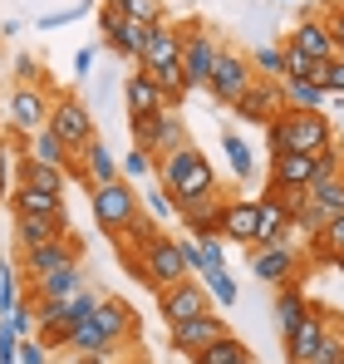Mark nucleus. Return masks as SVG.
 <instances>
[{
	"label": "nucleus",
	"instance_id": "obj_2",
	"mask_svg": "<svg viewBox=\"0 0 344 364\" xmlns=\"http://www.w3.org/2000/svg\"><path fill=\"white\" fill-rule=\"evenodd\" d=\"M266 143H271V158L276 153H315L330 143V119H325V109H281L266 123Z\"/></svg>",
	"mask_w": 344,
	"mask_h": 364
},
{
	"label": "nucleus",
	"instance_id": "obj_36",
	"mask_svg": "<svg viewBox=\"0 0 344 364\" xmlns=\"http://www.w3.org/2000/svg\"><path fill=\"white\" fill-rule=\"evenodd\" d=\"M315 64H325V60H310L300 45H281V79H310L315 74Z\"/></svg>",
	"mask_w": 344,
	"mask_h": 364
},
{
	"label": "nucleus",
	"instance_id": "obj_13",
	"mask_svg": "<svg viewBox=\"0 0 344 364\" xmlns=\"http://www.w3.org/2000/svg\"><path fill=\"white\" fill-rule=\"evenodd\" d=\"M251 271H256V281H266V286H286V281H300V276H295V271H300V256H295L290 242L251 246Z\"/></svg>",
	"mask_w": 344,
	"mask_h": 364
},
{
	"label": "nucleus",
	"instance_id": "obj_11",
	"mask_svg": "<svg viewBox=\"0 0 344 364\" xmlns=\"http://www.w3.org/2000/svg\"><path fill=\"white\" fill-rule=\"evenodd\" d=\"M251 84V60L246 55H236V50H217V64H212V79H207V89H212V99L217 104H236L241 99V89Z\"/></svg>",
	"mask_w": 344,
	"mask_h": 364
},
{
	"label": "nucleus",
	"instance_id": "obj_41",
	"mask_svg": "<svg viewBox=\"0 0 344 364\" xmlns=\"http://www.w3.org/2000/svg\"><path fill=\"white\" fill-rule=\"evenodd\" d=\"M207 286H212V296H217L222 305H236V281H231L227 271H212V276H207Z\"/></svg>",
	"mask_w": 344,
	"mask_h": 364
},
{
	"label": "nucleus",
	"instance_id": "obj_55",
	"mask_svg": "<svg viewBox=\"0 0 344 364\" xmlns=\"http://www.w3.org/2000/svg\"><path fill=\"white\" fill-rule=\"evenodd\" d=\"M310 5H320V0H310Z\"/></svg>",
	"mask_w": 344,
	"mask_h": 364
},
{
	"label": "nucleus",
	"instance_id": "obj_35",
	"mask_svg": "<svg viewBox=\"0 0 344 364\" xmlns=\"http://www.w3.org/2000/svg\"><path fill=\"white\" fill-rule=\"evenodd\" d=\"M222 153H227L231 173H236L241 182L256 173V158H251V148H246V138H241V133H222Z\"/></svg>",
	"mask_w": 344,
	"mask_h": 364
},
{
	"label": "nucleus",
	"instance_id": "obj_50",
	"mask_svg": "<svg viewBox=\"0 0 344 364\" xmlns=\"http://www.w3.org/2000/svg\"><path fill=\"white\" fill-rule=\"evenodd\" d=\"M10 168H15V143H0V182L10 178Z\"/></svg>",
	"mask_w": 344,
	"mask_h": 364
},
{
	"label": "nucleus",
	"instance_id": "obj_21",
	"mask_svg": "<svg viewBox=\"0 0 344 364\" xmlns=\"http://www.w3.org/2000/svg\"><path fill=\"white\" fill-rule=\"evenodd\" d=\"M64 222L69 217H40V212H15V227H20V246H45L64 237Z\"/></svg>",
	"mask_w": 344,
	"mask_h": 364
},
{
	"label": "nucleus",
	"instance_id": "obj_54",
	"mask_svg": "<svg viewBox=\"0 0 344 364\" xmlns=\"http://www.w3.org/2000/svg\"><path fill=\"white\" fill-rule=\"evenodd\" d=\"M335 266H340V276H344V256H340V261H335Z\"/></svg>",
	"mask_w": 344,
	"mask_h": 364
},
{
	"label": "nucleus",
	"instance_id": "obj_14",
	"mask_svg": "<svg viewBox=\"0 0 344 364\" xmlns=\"http://www.w3.org/2000/svg\"><path fill=\"white\" fill-rule=\"evenodd\" d=\"M222 335H231V330H227V320L207 310V315H192V320L172 325V350L192 360L197 350H207V345H212V340H222Z\"/></svg>",
	"mask_w": 344,
	"mask_h": 364
},
{
	"label": "nucleus",
	"instance_id": "obj_46",
	"mask_svg": "<svg viewBox=\"0 0 344 364\" xmlns=\"http://www.w3.org/2000/svg\"><path fill=\"white\" fill-rule=\"evenodd\" d=\"M256 69L271 74V79H281V50H256Z\"/></svg>",
	"mask_w": 344,
	"mask_h": 364
},
{
	"label": "nucleus",
	"instance_id": "obj_42",
	"mask_svg": "<svg viewBox=\"0 0 344 364\" xmlns=\"http://www.w3.org/2000/svg\"><path fill=\"white\" fill-rule=\"evenodd\" d=\"M10 330H15L20 340H30V330H35V310H30V301H25V305H15V310H10Z\"/></svg>",
	"mask_w": 344,
	"mask_h": 364
},
{
	"label": "nucleus",
	"instance_id": "obj_9",
	"mask_svg": "<svg viewBox=\"0 0 344 364\" xmlns=\"http://www.w3.org/2000/svg\"><path fill=\"white\" fill-rule=\"evenodd\" d=\"M231 109H236V119H246V123H271L286 109V89H281V79H251Z\"/></svg>",
	"mask_w": 344,
	"mask_h": 364
},
{
	"label": "nucleus",
	"instance_id": "obj_8",
	"mask_svg": "<svg viewBox=\"0 0 344 364\" xmlns=\"http://www.w3.org/2000/svg\"><path fill=\"white\" fill-rule=\"evenodd\" d=\"M182 143V119H172V109H158V114H133V148L143 153H168Z\"/></svg>",
	"mask_w": 344,
	"mask_h": 364
},
{
	"label": "nucleus",
	"instance_id": "obj_30",
	"mask_svg": "<svg viewBox=\"0 0 344 364\" xmlns=\"http://www.w3.org/2000/svg\"><path fill=\"white\" fill-rule=\"evenodd\" d=\"M305 197L315 202V207H325L330 217H340L344 212V173H330V178H315L305 187Z\"/></svg>",
	"mask_w": 344,
	"mask_h": 364
},
{
	"label": "nucleus",
	"instance_id": "obj_10",
	"mask_svg": "<svg viewBox=\"0 0 344 364\" xmlns=\"http://www.w3.org/2000/svg\"><path fill=\"white\" fill-rule=\"evenodd\" d=\"M45 128L55 133L69 153H79V148H89V143H94V119H89V109H84V104H74V99L50 104V123H45Z\"/></svg>",
	"mask_w": 344,
	"mask_h": 364
},
{
	"label": "nucleus",
	"instance_id": "obj_27",
	"mask_svg": "<svg viewBox=\"0 0 344 364\" xmlns=\"http://www.w3.org/2000/svg\"><path fill=\"white\" fill-rule=\"evenodd\" d=\"M25 158H30V163H55V168H69V163H74V153L59 143L50 128H35V133H30V153H25Z\"/></svg>",
	"mask_w": 344,
	"mask_h": 364
},
{
	"label": "nucleus",
	"instance_id": "obj_12",
	"mask_svg": "<svg viewBox=\"0 0 344 364\" xmlns=\"http://www.w3.org/2000/svg\"><path fill=\"white\" fill-rule=\"evenodd\" d=\"M335 330V320H330V310H305V320L295 325L286 335V355L290 364H310L315 360V350L325 345V335Z\"/></svg>",
	"mask_w": 344,
	"mask_h": 364
},
{
	"label": "nucleus",
	"instance_id": "obj_49",
	"mask_svg": "<svg viewBox=\"0 0 344 364\" xmlns=\"http://www.w3.org/2000/svg\"><path fill=\"white\" fill-rule=\"evenodd\" d=\"M64 340H69V335H64L59 325H45V330H40V345H45V350H55V345H64Z\"/></svg>",
	"mask_w": 344,
	"mask_h": 364
},
{
	"label": "nucleus",
	"instance_id": "obj_19",
	"mask_svg": "<svg viewBox=\"0 0 344 364\" xmlns=\"http://www.w3.org/2000/svg\"><path fill=\"white\" fill-rule=\"evenodd\" d=\"M177 217H182L187 232H217V222H222V197H217V192L187 197V202H177Z\"/></svg>",
	"mask_w": 344,
	"mask_h": 364
},
{
	"label": "nucleus",
	"instance_id": "obj_16",
	"mask_svg": "<svg viewBox=\"0 0 344 364\" xmlns=\"http://www.w3.org/2000/svg\"><path fill=\"white\" fill-rule=\"evenodd\" d=\"M217 232H222L227 242H241V246L256 242V197H231V202H222Z\"/></svg>",
	"mask_w": 344,
	"mask_h": 364
},
{
	"label": "nucleus",
	"instance_id": "obj_48",
	"mask_svg": "<svg viewBox=\"0 0 344 364\" xmlns=\"http://www.w3.org/2000/svg\"><path fill=\"white\" fill-rule=\"evenodd\" d=\"M148 207H153V217H172V212H177V207H172V197L163 192V187H158V192L148 197Z\"/></svg>",
	"mask_w": 344,
	"mask_h": 364
},
{
	"label": "nucleus",
	"instance_id": "obj_51",
	"mask_svg": "<svg viewBox=\"0 0 344 364\" xmlns=\"http://www.w3.org/2000/svg\"><path fill=\"white\" fill-rule=\"evenodd\" d=\"M15 345H20V335L10 325H0V355H15Z\"/></svg>",
	"mask_w": 344,
	"mask_h": 364
},
{
	"label": "nucleus",
	"instance_id": "obj_32",
	"mask_svg": "<svg viewBox=\"0 0 344 364\" xmlns=\"http://www.w3.org/2000/svg\"><path fill=\"white\" fill-rule=\"evenodd\" d=\"M246 360H251V350H246L236 335H222V340H212L207 350L192 355V364H246Z\"/></svg>",
	"mask_w": 344,
	"mask_h": 364
},
{
	"label": "nucleus",
	"instance_id": "obj_37",
	"mask_svg": "<svg viewBox=\"0 0 344 364\" xmlns=\"http://www.w3.org/2000/svg\"><path fill=\"white\" fill-rule=\"evenodd\" d=\"M281 89H286V109H320L325 104V94L310 79H281Z\"/></svg>",
	"mask_w": 344,
	"mask_h": 364
},
{
	"label": "nucleus",
	"instance_id": "obj_44",
	"mask_svg": "<svg viewBox=\"0 0 344 364\" xmlns=\"http://www.w3.org/2000/svg\"><path fill=\"white\" fill-rule=\"evenodd\" d=\"M123 173H128V178H143V173H153V153H143V148H133V153L123 158Z\"/></svg>",
	"mask_w": 344,
	"mask_h": 364
},
{
	"label": "nucleus",
	"instance_id": "obj_31",
	"mask_svg": "<svg viewBox=\"0 0 344 364\" xmlns=\"http://www.w3.org/2000/svg\"><path fill=\"white\" fill-rule=\"evenodd\" d=\"M305 291H300V281H286L281 286V301H276V320H281V335H290L300 320H305Z\"/></svg>",
	"mask_w": 344,
	"mask_h": 364
},
{
	"label": "nucleus",
	"instance_id": "obj_5",
	"mask_svg": "<svg viewBox=\"0 0 344 364\" xmlns=\"http://www.w3.org/2000/svg\"><path fill=\"white\" fill-rule=\"evenodd\" d=\"M217 35L207 25H187L182 30V74H187V89H207L212 79V64H217Z\"/></svg>",
	"mask_w": 344,
	"mask_h": 364
},
{
	"label": "nucleus",
	"instance_id": "obj_6",
	"mask_svg": "<svg viewBox=\"0 0 344 364\" xmlns=\"http://www.w3.org/2000/svg\"><path fill=\"white\" fill-rule=\"evenodd\" d=\"M133 217H138V197H133V187L123 178L94 187V222H99L104 232H123Z\"/></svg>",
	"mask_w": 344,
	"mask_h": 364
},
{
	"label": "nucleus",
	"instance_id": "obj_53",
	"mask_svg": "<svg viewBox=\"0 0 344 364\" xmlns=\"http://www.w3.org/2000/svg\"><path fill=\"white\" fill-rule=\"evenodd\" d=\"M79 364H109V350H99V355H79Z\"/></svg>",
	"mask_w": 344,
	"mask_h": 364
},
{
	"label": "nucleus",
	"instance_id": "obj_24",
	"mask_svg": "<svg viewBox=\"0 0 344 364\" xmlns=\"http://www.w3.org/2000/svg\"><path fill=\"white\" fill-rule=\"evenodd\" d=\"M10 207L15 212H40V217H69L64 212V197L59 192H40V187H15V197H10Z\"/></svg>",
	"mask_w": 344,
	"mask_h": 364
},
{
	"label": "nucleus",
	"instance_id": "obj_47",
	"mask_svg": "<svg viewBox=\"0 0 344 364\" xmlns=\"http://www.w3.org/2000/svg\"><path fill=\"white\" fill-rule=\"evenodd\" d=\"M15 364H45V345H35V340L15 345Z\"/></svg>",
	"mask_w": 344,
	"mask_h": 364
},
{
	"label": "nucleus",
	"instance_id": "obj_1",
	"mask_svg": "<svg viewBox=\"0 0 344 364\" xmlns=\"http://www.w3.org/2000/svg\"><path fill=\"white\" fill-rule=\"evenodd\" d=\"M153 173H158V187L172 197V207L187 202V197L217 192V173H212V163H207L192 143H177V148H168V153H158V158H153Z\"/></svg>",
	"mask_w": 344,
	"mask_h": 364
},
{
	"label": "nucleus",
	"instance_id": "obj_45",
	"mask_svg": "<svg viewBox=\"0 0 344 364\" xmlns=\"http://www.w3.org/2000/svg\"><path fill=\"white\" fill-rule=\"evenodd\" d=\"M325 30H330V40H335V50L344 55V5H340V10H330V15H325Z\"/></svg>",
	"mask_w": 344,
	"mask_h": 364
},
{
	"label": "nucleus",
	"instance_id": "obj_29",
	"mask_svg": "<svg viewBox=\"0 0 344 364\" xmlns=\"http://www.w3.org/2000/svg\"><path fill=\"white\" fill-rule=\"evenodd\" d=\"M143 74H148V79L163 89V104H168V109H177V104L192 94V89H187V74H182V64H158V69H143Z\"/></svg>",
	"mask_w": 344,
	"mask_h": 364
},
{
	"label": "nucleus",
	"instance_id": "obj_38",
	"mask_svg": "<svg viewBox=\"0 0 344 364\" xmlns=\"http://www.w3.org/2000/svg\"><path fill=\"white\" fill-rule=\"evenodd\" d=\"M114 5L128 20H143V25H158V20H163V5H158V0H114Z\"/></svg>",
	"mask_w": 344,
	"mask_h": 364
},
{
	"label": "nucleus",
	"instance_id": "obj_34",
	"mask_svg": "<svg viewBox=\"0 0 344 364\" xmlns=\"http://www.w3.org/2000/svg\"><path fill=\"white\" fill-rule=\"evenodd\" d=\"M20 182H25V187H40V192H64V168H55V163H30V158H25Z\"/></svg>",
	"mask_w": 344,
	"mask_h": 364
},
{
	"label": "nucleus",
	"instance_id": "obj_18",
	"mask_svg": "<svg viewBox=\"0 0 344 364\" xmlns=\"http://www.w3.org/2000/svg\"><path fill=\"white\" fill-rule=\"evenodd\" d=\"M315 182V153H276L271 158V187H310Z\"/></svg>",
	"mask_w": 344,
	"mask_h": 364
},
{
	"label": "nucleus",
	"instance_id": "obj_52",
	"mask_svg": "<svg viewBox=\"0 0 344 364\" xmlns=\"http://www.w3.org/2000/svg\"><path fill=\"white\" fill-rule=\"evenodd\" d=\"M74 69H79V74H89V69H94V50H84V55L74 60Z\"/></svg>",
	"mask_w": 344,
	"mask_h": 364
},
{
	"label": "nucleus",
	"instance_id": "obj_25",
	"mask_svg": "<svg viewBox=\"0 0 344 364\" xmlns=\"http://www.w3.org/2000/svg\"><path fill=\"white\" fill-rule=\"evenodd\" d=\"M79 158H84V168H79V178H84V182H94V187H99V182H114V178H118L114 153H109L99 138H94L89 148H79Z\"/></svg>",
	"mask_w": 344,
	"mask_h": 364
},
{
	"label": "nucleus",
	"instance_id": "obj_33",
	"mask_svg": "<svg viewBox=\"0 0 344 364\" xmlns=\"http://www.w3.org/2000/svg\"><path fill=\"white\" fill-rule=\"evenodd\" d=\"M148 40H153V25H143V20H123V25H118V35L109 40V45H114L118 55H128V60H143Z\"/></svg>",
	"mask_w": 344,
	"mask_h": 364
},
{
	"label": "nucleus",
	"instance_id": "obj_17",
	"mask_svg": "<svg viewBox=\"0 0 344 364\" xmlns=\"http://www.w3.org/2000/svg\"><path fill=\"white\" fill-rule=\"evenodd\" d=\"M158 64H182V25H172V20L153 25V40H148L138 69H158Z\"/></svg>",
	"mask_w": 344,
	"mask_h": 364
},
{
	"label": "nucleus",
	"instance_id": "obj_28",
	"mask_svg": "<svg viewBox=\"0 0 344 364\" xmlns=\"http://www.w3.org/2000/svg\"><path fill=\"white\" fill-rule=\"evenodd\" d=\"M310 256H315L320 266H335V261L344 256V212L330 217V227H325L320 237H310Z\"/></svg>",
	"mask_w": 344,
	"mask_h": 364
},
{
	"label": "nucleus",
	"instance_id": "obj_26",
	"mask_svg": "<svg viewBox=\"0 0 344 364\" xmlns=\"http://www.w3.org/2000/svg\"><path fill=\"white\" fill-rule=\"evenodd\" d=\"M69 237V232H64ZM45 242V246H25V271L30 276H45L50 266H59V261H74V242Z\"/></svg>",
	"mask_w": 344,
	"mask_h": 364
},
{
	"label": "nucleus",
	"instance_id": "obj_23",
	"mask_svg": "<svg viewBox=\"0 0 344 364\" xmlns=\"http://www.w3.org/2000/svg\"><path fill=\"white\" fill-rule=\"evenodd\" d=\"M35 291L50 296V301H69V296L79 291V261H59L45 276H35Z\"/></svg>",
	"mask_w": 344,
	"mask_h": 364
},
{
	"label": "nucleus",
	"instance_id": "obj_43",
	"mask_svg": "<svg viewBox=\"0 0 344 364\" xmlns=\"http://www.w3.org/2000/svg\"><path fill=\"white\" fill-rule=\"evenodd\" d=\"M123 20H128V15H123V10H118L114 0H109V5H104V15H99V35H104V40H114Z\"/></svg>",
	"mask_w": 344,
	"mask_h": 364
},
{
	"label": "nucleus",
	"instance_id": "obj_39",
	"mask_svg": "<svg viewBox=\"0 0 344 364\" xmlns=\"http://www.w3.org/2000/svg\"><path fill=\"white\" fill-rule=\"evenodd\" d=\"M340 148H335V138L325 143V148H315V178H330V173H340Z\"/></svg>",
	"mask_w": 344,
	"mask_h": 364
},
{
	"label": "nucleus",
	"instance_id": "obj_3",
	"mask_svg": "<svg viewBox=\"0 0 344 364\" xmlns=\"http://www.w3.org/2000/svg\"><path fill=\"white\" fill-rule=\"evenodd\" d=\"M128 335H133V315H128V305L99 301V305H94V315H89L84 325H74V330H69V345H74V350H84V355H99V350H109V355H114L118 340H128Z\"/></svg>",
	"mask_w": 344,
	"mask_h": 364
},
{
	"label": "nucleus",
	"instance_id": "obj_7",
	"mask_svg": "<svg viewBox=\"0 0 344 364\" xmlns=\"http://www.w3.org/2000/svg\"><path fill=\"white\" fill-rule=\"evenodd\" d=\"M158 310H163V320H168V330H172V325H182V320H192V315H207V310H212V296H207V286H202L197 276H187V281L158 291Z\"/></svg>",
	"mask_w": 344,
	"mask_h": 364
},
{
	"label": "nucleus",
	"instance_id": "obj_40",
	"mask_svg": "<svg viewBox=\"0 0 344 364\" xmlns=\"http://www.w3.org/2000/svg\"><path fill=\"white\" fill-rule=\"evenodd\" d=\"M15 291H20V276H15V266H5V271H0V310H5V315H10V310H15Z\"/></svg>",
	"mask_w": 344,
	"mask_h": 364
},
{
	"label": "nucleus",
	"instance_id": "obj_15",
	"mask_svg": "<svg viewBox=\"0 0 344 364\" xmlns=\"http://www.w3.org/2000/svg\"><path fill=\"white\" fill-rule=\"evenodd\" d=\"M50 123V99L40 94V89H15L10 94V128L15 133H35V128H45Z\"/></svg>",
	"mask_w": 344,
	"mask_h": 364
},
{
	"label": "nucleus",
	"instance_id": "obj_4",
	"mask_svg": "<svg viewBox=\"0 0 344 364\" xmlns=\"http://www.w3.org/2000/svg\"><path fill=\"white\" fill-rule=\"evenodd\" d=\"M192 271H187V261H182V246L163 237V232H153L143 251H138V281H148L153 291H163V286H177V281H187Z\"/></svg>",
	"mask_w": 344,
	"mask_h": 364
},
{
	"label": "nucleus",
	"instance_id": "obj_22",
	"mask_svg": "<svg viewBox=\"0 0 344 364\" xmlns=\"http://www.w3.org/2000/svg\"><path fill=\"white\" fill-rule=\"evenodd\" d=\"M123 94H128V114H158V109H168V104H163V89H158L143 69L123 79Z\"/></svg>",
	"mask_w": 344,
	"mask_h": 364
},
{
	"label": "nucleus",
	"instance_id": "obj_20",
	"mask_svg": "<svg viewBox=\"0 0 344 364\" xmlns=\"http://www.w3.org/2000/svg\"><path fill=\"white\" fill-rule=\"evenodd\" d=\"M290 45H300L310 60H335V55H340L335 40H330V30H325V20H315V15H305V20L290 30Z\"/></svg>",
	"mask_w": 344,
	"mask_h": 364
}]
</instances>
